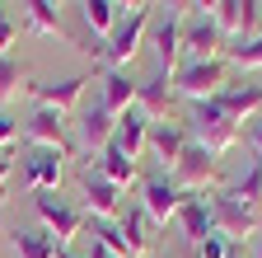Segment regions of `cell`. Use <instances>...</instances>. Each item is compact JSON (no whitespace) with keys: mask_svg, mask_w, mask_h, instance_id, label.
<instances>
[{"mask_svg":"<svg viewBox=\"0 0 262 258\" xmlns=\"http://www.w3.org/2000/svg\"><path fill=\"white\" fill-rule=\"evenodd\" d=\"M14 38H19V19H14L10 10H0V52H10Z\"/></svg>","mask_w":262,"mask_h":258,"instance_id":"32","label":"cell"},{"mask_svg":"<svg viewBox=\"0 0 262 258\" xmlns=\"http://www.w3.org/2000/svg\"><path fill=\"white\" fill-rule=\"evenodd\" d=\"M150 28H155V33H150V47H155V56H159V71L173 75V71L183 66V19L164 14V19H155Z\"/></svg>","mask_w":262,"mask_h":258,"instance_id":"14","label":"cell"},{"mask_svg":"<svg viewBox=\"0 0 262 258\" xmlns=\"http://www.w3.org/2000/svg\"><path fill=\"white\" fill-rule=\"evenodd\" d=\"M61 160H66V155H56V150H38V155L24 165V183H28L33 192H56V188H61V169H66Z\"/></svg>","mask_w":262,"mask_h":258,"instance_id":"18","label":"cell"},{"mask_svg":"<svg viewBox=\"0 0 262 258\" xmlns=\"http://www.w3.org/2000/svg\"><path fill=\"white\" fill-rule=\"evenodd\" d=\"M229 197L257 211V202H262V155H253V160H248V169H244V174L234 178V188H229Z\"/></svg>","mask_w":262,"mask_h":258,"instance_id":"25","label":"cell"},{"mask_svg":"<svg viewBox=\"0 0 262 258\" xmlns=\"http://www.w3.org/2000/svg\"><path fill=\"white\" fill-rule=\"evenodd\" d=\"M80 197H84V216L89 221H117L122 216V188H113L94 165L80 169Z\"/></svg>","mask_w":262,"mask_h":258,"instance_id":"9","label":"cell"},{"mask_svg":"<svg viewBox=\"0 0 262 258\" xmlns=\"http://www.w3.org/2000/svg\"><path fill=\"white\" fill-rule=\"evenodd\" d=\"M150 24H155L150 5H136V10H126V14L117 19V28L103 38V66H108V71H126L131 61H136V52L145 47Z\"/></svg>","mask_w":262,"mask_h":258,"instance_id":"1","label":"cell"},{"mask_svg":"<svg viewBox=\"0 0 262 258\" xmlns=\"http://www.w3.org/2000/svg\"><path fill=\"white\" fill-rule=\"evenodd\" d=\"M164 10H169L173 19H187L192 14V0H164Z\"/></svg>","mask_w":262,"mask_h":258,"instance_id":"35","label":"cell"},{"mask_svg":"<svg viewBox=\"0 0 262 258\" xmlns=\"http://www.w3.org/2000/svg\"><path fill=\"white\" fill-rule=\"evenodd\" d=\"M178 225H183V235L192 244H202L206 235H215V216H211V202L206 197H187L183 211H178Z\"/></svg>","mask_w":262,"mask_h":258,"instance_id":"20","label":"cell"},{"mask_svg":"<svg viewBox=\"0 0 262 258\" xmlns=\"http://www.w3.org/2000/svg\"><path fill=\"white\" fill-rule=\"evenodd\" d=\"M206 202H211V216H215V235H225L229 244H234V240H253V235L262 230L257 211L244 207V202H234L229 192H211Z\"/></svg>","mask_w":262,"mask_h":258,"instance_id":"8","label":"cell"},{"mask_svg":"<svg viewBox=\"0 0 262 258\" xmlns=\"http://www.w3.org/2000/svg\"><path fill=\"white\" fill-rule=\"evenodd\" d=\"M14 141H19V122H14L5 108H0V150H10Z\"/></svg>","mask_w":262,"mask_h":258,"instance_id":"33","label":"cell"},{"mask_svg":"<svg viewBox=\"0 0 262 258\" xmlns=\"http://www.w3.org/2000/svg\"><path fill=\"white\" fill-rule=\"evenodd\" d=\"M94 169H98V174H103V178H108L113 188H122V192H126L131 183H136V178H141V174H136V160H126V155H122L117 146H108L103 155H98V160H94Z\"/></svg>","mask_w":262,"mask_h":258,"instance_id":"22","label":"cell"},{"mask_svg":"<svg viewBox=\"0 0 262 258\" xmlns=\"http://www.w3.org/2000/svg\"><path fill=\"white\" fill-rule=\"evenodd\" d=\"M113 146L126 155V160H141L145 155V146H150V122L131 108V113H122L117 117V132H113Z\"/></svg>","mask_w":262,"mask_h":258,"instance_id":"16","label":"cell"},{"mask_svg":"<svg viewBox=\"0 0 262 258\" xmlns=\"http://www.w3.org/2000/svg\"><path fill=\"white\" fill-rule=\"evenodd\" d=\"M187 136L196 146H206L211 155H225V150H234V141H239V122L220 108V99H206V104H192Z\"/></svg>","mask_w":262,"mask_h":258,"instance_id":"3","label":"cell"},{"mask_svg":"<svg viewBox=\"0 0 262 258\" xmlns=\"http://www.w3.org/2000/svg\"><path fill=\"white\" fill-rule=\"evenodd\" d=\"M94 80L89 75H66V80H42V85H28V94L38 99V108H56V113H66L71 117L75 108H80V99H84V89H89Z\"/></svg>","mask_w":262,"mask_h":258,"instance_id":"12","label":"cell"},{"mask_svg":"<svg viewBox=\"0 0 262 258\" xmlns=\"http://www.w3.org/2000/svg\"><path fill=\"white\" fill-rule=\"evenodd\" d=\"M220 0H192V14H215Z\"/></svg>","mask_w":262,"mask_h":258,"instance_id":"37","label":"cell"},{"mask_svg":"<svg viewBox=\"0 0 262 258\" xmlns=\"http://www.w3.org/2000/svg\"><path fill=\"white\" fill-rule=\"evenodd\" d=\"M10 174H14V160H10V150H0V197L10 188Z\"/></svg>","mask_w":262,"mask_h":258,"instance_id":"34","label":"cell"},{"mask_svg":"<svg viewBox=\"0 0 262 258\" xmlns=\"http://www.w3.org/2000/svg\"><path fill=\"white\" fill-rule=\"evenodd\" d=\"M253 28H257V0H239V43L253 38Z\"/></svg>","mask_w":262,"mask_h":258,"instance_id":"31","label":"cell"},{"mask_svg":"<svg viewBox=\"0 0 262 258\" xmlns=\"http://www.w3.org/2000/svg\"><path fill=\"white\" fill-rule=\"evenodd\" d=\"M183 202H187V192H183V188H178L169 174H159V178H150V183H145L141 211L150 216V225H169V221H178Z\"/></svg>","mask_w":262,"mask_h":258,"instance_id":"11","label":"cell"},{"mask_svg":"<svg viewBox=\"0 0 262 258\" xmlns=\"http://www.w3.org/2000/svg\"><path fill=\"white\" fill-rule=\"evenodd\" d=\"M10 249L14 258H56V240L47 230H10Z\"/></svg>","mask_w":262,"mask_h":258,"instance_id":"23","label":"cell"},{"mask_svg":"<svg viewBox=\"0 0 262 258\" xmlns=\"http://www.w3.org/2000/svg\"><path fill=\"white\" fill-rule=\"evenodd\" d=\"M187 127L183 122H159V127H150V146H145V155H155L164 169H173L178 165V155L187 150Z\"/></svg>","mask_w":262,"mask_h":258,"instance_id":"15","label":"cell"},{"mask_svg":"<svg viewBox=\"0 0 262 258\" xmlns=\"http://www.w3.org/2000/svg\"><path fill=\"white\" fill-rule=\"evenodd\" d=\"M220 108L234 117L239 127L244 122H253L257 113H262V85H253V80H244V85H229L225 94H220Z\"/></svg>","mask_w":262,"mask_h":258,"instance_id":"17","label":"cell"},{"mask_svg":"<svg viewBox=\"0 0 262 258\" xmlns=\"http://www.w3.org/2000/svg\"><path fill=\"white\" fill-rule=\"evenodd\" d=\"M24 24L33 28V33H42V38H66L56 0H24Z\"/></svg>","mask_w":262,"mask_h":258,"instance_id":"21","label":"cell"},{"mask_svg":"<svg viewBox=\"0 0 262 258\" xmlns=\"http://www.w3.org/2000/svg\"><path fill=\"white\" fill-rule=\"evenodd\" d=\"M80 14H84V24L94 28L98 38H108L126 10H117V0H80Z\"/></svg>","mask_w":262,"mask_h":258,"instance_id":"24","label":"cell"},{"mask_svg":"<svg viewBox=\"0 0 262 258\" xmlns=\"http://www.w3.org/2000/svg\"><path fill=\"white\" fill-rule=\"evenodd\" d=\"M225 61L239 66V71H262V33L257 38H244L234 47H225Z\"/></svg>","mask_w":262,"mask_h":258,"instance_id":"29","label":"cell"},{"mask_svg":"<svg viewBox=\"0 0 262 258\" xmlns=\"http://www.w3.org/2000/svg\"><path fill=\"white\" fill-rule=\"evenodd\" d=\"M225 89H229V61L225 56H215V61H183V66L173 71V94H183V99H192V104L220 99Z\"/></svg>","mask_w":262,"mask_h":258,"instance_id":"2","label":"cell"},{"mask_svg":"<svg viewBox=\"0 0 262 258\" xmlns=\"http://www.w3.org/2000/svg\"><path fill=\"white\" fill-rule=\"evenodd\" d=\"M33 211H38V221L47 225V235H52L61 249H71V240H75L84 225H89L84 207H75V202L56 197V192H33Z\"/></svg>","mask_w":262,"mask_h":258,"instance_id":"5","label":"cell"},{"mask_svg":"<svg viewBox=\"0 0 262 258\" xmlns=\"http://www.w3.org/2000/svg\"><path fill=\"white\" fill-rule=\"evenodd\" d=\"M229 258H244V253H239V249H234V253H229Z\"/></svg>","mask_w":262,"mask_h":258,"instance_id":"42","label":"cell"},{"mask_svg":"<svg viewBox=\"0 0 262 258\" xmlns=\"http://www.w3.org/2000/svg\"><path fill=\"white\" fill-rule=\"evenodd\" d=\"M136 5H145V0H117V10H136Z\"/></svg>","mask_w":262,"mask_h":258,"instance_id":"39","label":"cell"},{"mask_svg":"<svg viewBox=\"0 0 262 258\" xmlns=\"http://www.w3.org/2000/svg\"><path fill=\"white\" fill-rule=\"evenodd\" d=\"M234 249H229V240L225 235H206L202 244H196V258H229Z\"/></svg>","mask_w":262,"mask_h":258,"instance_id":"30","label":"cell"},{"mask_svg":"<svg viewBox=\"0 0 262 258\" xmlns=\"http://www.w3.org/2000/svg\"><path fill=\"white\" fill-rule=\"evenodd\" d=\"M117 221H122V230H126L131 249H136V258H145V253H150V244H155V235H150V216L136 207V211H122Z\"/></svg>","mask_w":262,"mask_h":258,"instance_id":"27","label":"cell"},{"mask_svg":"<svg viewBox=\"0 0 262 258\" xmlns=\"http://www.w3.org/2000/svg\"><path fill=\"white\" fill-rule=\"evenodd\" d=\"M24 136L38 146V150H56V155H66V160L75 155L71 122H66V113H56V108H33V117L24 122Z\"/></svg>","mask_w":262,"mask_h":258,"instance_id":"7","label":"cell"},{"mask_svg":"<svg viewBox=\"0 0 262 258\" xmlns=\"http://www.w3.org/2000/svg\"><path fill=\"white\" fill-rule=\"evenodd\" d=\"M253 258H262V240H257V253H253Z\"/></svg>","mask_w":262,"mask_h":258,"instance_id":"41","label":"cell"},{"mask_svg":"<svg viewBox=\"0 0 262 258\" xmlns=\"http://www.w3.org/2000/svg\"><path fill=\"white\" fill-rule=\"evenodd\" d=\"M248 141H253V155H262V113L253 117V132H248Z\"/></svg>","mask_w":262,"mask_h":258,"instance_id":"36","label":"cell"},{"mask_svg":"<svg viewBox=\"0 0 262 258\" xmlns=\"http://www.w3.org/2000/svg\"><path fill=\"white\" fill-rule=\"evenodd\" d=\"M94 240L103 249H113V253H122V258H136V249H131V240L122 230V221H94Z\"/></svg>","mask_w":262,"mask_h":258,"instance_id":"28","label":"cell"},{"mask_svg":"<svg viewBox=\"0 0 262 258\" xmlns=\"http://www.w3.org/2000/svg\"><path fill=\"white\" fill-rule=\"evenodd\" d=\"M75 150H98L103 155L108 146H113V132H117V117L103 108V104H89V108H80L75 113Z\"/></svg>","mask_w":262,"mask_h":258,"instance_id":"10","label":"cell"},{"mask_svg":"<svg viewBox=\"0 0 262 258\" xmlns=\"http://www.w3.org/2000/svg\"><path fill=\"white\" fill-rule=\"evenodd\" d=\"M98 104H103L113 117L136 108V80H131V71H103V99Z\"/></svg>","mask_w":262,"mask_h":258,"instance_id":"19","label":"cell"},{"mask_svg":"<svg viewBox=\"0 0 262 258\" xmlns=\"http://www.w3.org/2000/svg\"><path fill=\"white\" fill-rule=\"evenodd\" d=\"M24 89H28V80H24V66H19V56L0 52V108H5V104H14Z\"/></svg>","mask_w":262,"mask_h":258,"instance_id":"26","label":"cell"},{"mask_svg":"<svg viewBox=\"0 0 262 258\" xmlns=\"http://www.w3.org/2000/svg\"><path fill=\"white\" fill-rule=\"evenodd\" d=\"M225 47H229V38L220 33L215 14H187L183 19V56L187 61H215V56H225Z\"/></svg>","mask_w":262,"mask_h":258,"instance_id":"6","label":"cell"},{"mask_svg":"<svg viewBox=\"0 0 262 258\" xmlns=\"http://www.w3.org/2000/svg\"><path fill=\"white\" fill-rule=\"evenodd\" d=\"M169 178L187 192V197H206V192L220 188V155H211L206 146L187 141V150L178 155V165L169 169Z\"/></svg>","mask_w":262,"mask_h":258,"instance_id":"4","label":"cell"},{"mask_svg":"<svg viewBox=\"0 0 262 258\" xmlns=\"http://www.w3.org/2000/svg\"><path fill=\"white\" fill-rule=\"evenodd\" d=\"M173 75H164V71H155L145 85H136V113L150 122V127H159V122H169V113H173Z\"/></svg>","mask_w":262,"mask_h":258,"instance_id":"13","label":"cell"},{"mask_svg":"<svg viewBox=\"0 0 262 258\" xmlns=\"http://www.w3.org/2000/svg\"><path fill=\"white\" fill-rule=\"evenodd\" d=\"M56 258H80V253H71V249H56Z\"/></svg>","mask_w":262,"mask_h":258,"instance_id":"40","label":"cell"},{"mask_svg":"<svg viewBox=\"0 0 262 258\" xmlns=\"http://www.w3.org/2000/svg\"><path fill=\"white\" fill-rule=\"evenodd\" d=\"M89 258H122V253H113V249H103V244H98V240H94V249H89Z\"/></svg>","mask_w":262,"mask_h":258,"instance_id":"38","label":"cell"}]
</instances>
